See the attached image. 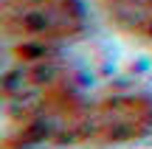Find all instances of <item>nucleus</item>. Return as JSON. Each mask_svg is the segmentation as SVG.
I'll list each match as a JSON object with an SVG mask.
<instances>
[{"label": "nucleus", "mask_w": 152, "mask_h": 149, "mask_svg": "<svg viewBox=\"0 0 152 149\" xmlns=\"http://www.w3.org/2000/svg\"><path fill=\"white\" fill-rule=\"evenodd\" d=\"M6 34L26 45H48L82 28L76 0H3Z\"/></svg>", "instance_id": "1"}]
</instances>
